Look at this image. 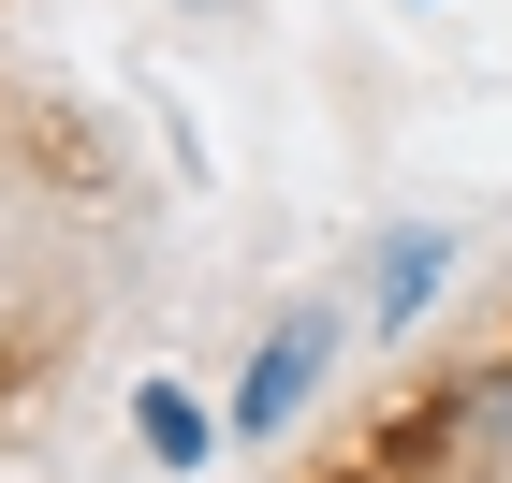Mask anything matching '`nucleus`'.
Returning a JSON list of instances; mask_svg holds the SVG:
<instances>
[{"mask_svg":"<svg viewBox=\"0 0 512 483\" xmlns=\"http://www.w3.org/2000/svg\"><path fill=\"white\" fill-rule=\"evenodd\" d=\"M337 337H352V308H278L264 337H249V366H235V396H220V425H235L249 454L293 440V425H308V396L337 381Z\"/></svg>","mask_w":512,"mask_h":483,"instance_id":"nucleus-1","label":"nucleus"},{"mask_svg":"<svg viewBox=\"0 0 512 483\" xmlns=\"http://www.w3.org/2000/svg\"><path fill=\"white\" fill-rule=\"evenodd\" d=\"M439 279H454V235L439 220H395L381 249H366V279H352V322H366V352H395L410 322L439 308Z\"/></svg>","mask_w":512,"mask_h":483,"instance_id":"nucleus-2","label":"nucleus"},{"mask_svg":"<svg viewBox=\"0 0 512 483\" xmlns=\"http://www.w3.org/2000/svg\"><path fill=\"white\" fill-rule=\"evenodd\" d=\"M132 440H147V469H220V440H235V425H220V410L191 396V381H132Z\"/></svg>","mask_w":512,"mask_h":483,"instance_id":"nucleus-3","label":"nucleus"},{"mask_svg":"<svg viewBox=\"0 0 512 483\" xmlns=\"http://www.w3.org/2000/svg\"><path fill=\"white\" fill-rule=\"evenodd\" d=\"M410 15H425V0H410Z\"/></svg>","mask_w":512,"mask_h":483,"instance_id":"nucleus-4","label":"nucleus"},{"mask_svg":"<svg viewBox=\"0 0 512 483\" xmlns=\"http://www.w3.org/2000/svg\"><path fill=\"white\" fill-rule=\"evenodd\" d=\"M191 15H205V0H191Z\"/></svg>","mask_w":512,"mask_h":483,"instance_id":"nucleus-5","label":"nucleus"}]
</instances>
